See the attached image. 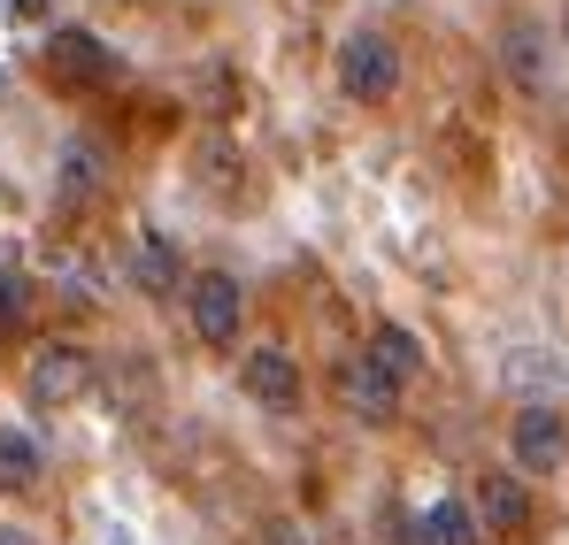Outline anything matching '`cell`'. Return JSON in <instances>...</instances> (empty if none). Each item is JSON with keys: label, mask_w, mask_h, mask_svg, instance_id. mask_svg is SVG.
<instances>
[{"label": "cell", "mask_w": 569, "mask_h": 545, "mask_svg": "<svg viewBox=\"0 0 569 545\" xmlns=\"http://www.w3.org/2000/svg\"><path fill=\"white\" fill-rule=\"evenodd\" d=\"M16 315H23V284L0 270V323H16Z\"/></svg>", "instance_id": "obj_16"}, {"label": "cell", "mask_w": 569, "mask_h": 545, "mask_svg": "<svg viewBox=\"0 0 569 545\" xmlns=\"http://www.w3.org/2000/svg\"><path fill=\"white\" fill-rule=\"evenodd\" d=\"M339 400H347V415H355V423H370V431L400 423V384H392V376H385L370 354L339 362Z\"/></svg>", "instance_id": "obj_6"}, {"label": "cell", "mask_w": 569, "mask_h": 545, "mask_svg": "<svg viewBox=\"0 0 569 545\" xmlns=\"http://www.w3.org/2000/svg\"><path fill=\"white\" fill-rule=\"evenodd\" d=\"M416 545H485L470 499H431V507L416 515Z\"/></svg>", "instance_id": "obj_11"}, {"label": "cell", "mask_w": 569, "mask_h": 545, "mask_svg": "<svg viewBox=\"0 0 569 545\" xmlns=\"http://www.w3.org/2000/svg\"><path fill=\"white\" fill-rule=\"evenodd\" d=\"M508 461H516L523 476H562L569 468V415L555 400L516 407V423H508Z\"/></svg>", "instance_id": "obj_4"}, {"label": "cell", "mask_w": 569, "mask_h": 545, "mask_svg": "<svg viewBox=\"0 0 569 545\" xmlns=\"http://www.w3.org/2000/svg\"><path fill=\"white\" fill-rule=\"evenodd\" d=\"M47 70L70 78V85H100V78H108V54H100L93 31H54V39H47Z\"/></svg>", "instance_id": "obj_10"}, {"label": "cell", "mask_w": 569, "mask_h": 545, "mask_svg": "<svg viewBox=\"0 0 569 545\" xmlns=\"http://www.w3.org/2000/svg\"><path fill=\"white\" fill-rule=\"evenodd\" d=\"M47 8H54V0H8V16H16V23H39Z\"/></svg>", "instance_id": "obj_17"}, {"label": "cell", "mask_w": 569, "mask_h": 545, "mask_svg": "<svg viewBox=\"0 0 569 545\" xmlns=\"http://www.w3.org/2000/svg\"><path fill=\"white\" fill-rule=\"evenodd\" d=\"M555 376H562L555 354H516V362H508V384H516V392H523V384L539 392V384H555Z\"/></svg>", "instance_id": "obj_15"}, {"label": "cell", "mask_w": 569, "mask_h": 545, "mask_svg": "<svg viewBox=\"0 0 569 545\" xmlns=\"http://www.w3.org/2000/svg\"><path fill=\"white\" fill-rule=\"evenodd\" d=\"M500 78L523 92H547V31L539 23H508L500 31Z\"/></svg>", "instance_id": "obj_9"}, {"label": "cell", "mask_w": 569, "mask_h": 545, "mask_svg": "<svg viewBox=\"0 0 569 545\" xmlns=\"http://www.w3.org/2000/svg\"><path fill=\"white\" fill-rule=\"evenodd\" d=\"M100 362L86 346H70V339H47L31 362H23V392H31V407H78L86 392H93Z\"/></svg>", "instance_id": "obj_3"}, {"label": "cell", "mask_w": 569, "mask_h": 545, "mask_svg": "<svg viewBox=\"0 0 569 545\" xmlns=\"http://www.w3.org/2000/svg\"><path fill=\"white\" fill-rule=\"evenodd\" d=\"M186 315H192V339H200V346L231 354V346H239V331H247V284H239L231 270L186 276Z\"/></svg>", "instance_id": "obj_1"}, {"label": "cell", "mask_w": 569, "mask_h": 545, "mask_svg": "<svg viewBox=\"0 0 569 545\" xmlns=\"http://www.w3.org/2000/svg\"><path fill=\"white\" fill-rule=\"evenodd\" d=\"M100 184V154L93 147H62V200H93Z\"/></svg>", "instance_id": "obj_14"}, {"label": "cell", "mask_w": 569, "mask_h": 545, "mask_svg": "<svg viewBox=\"0 0 569 545\" xmlns=\"http://www.w3.org/2000/svg\"><path fill=\"white\" fill-rule=\"evenodd\" d=\"M470 515L485 538H516V531H531V484H523V468H485L470 492Z\"/></svg>", "instance_id": "obj_5"}, {"label": "cell", "mask_w": 569, "mask_h": 545, "mask_svg": "<svg viewBox=\"0 0 569 545\" xmlns=\"http://www.w3.org/2000/svg\"><path fill=\"white\" fill-rule=\"evenodd\" d=\"M239 384H247V400L270 407V415H292V407H300V362H292L284 346H254V354L239 362Z\"/></svg>", "instance_id": "obj_7"}, {"label": "cell", "mask_w": 569, "mask_h": 545, "mask_svg": "<svg viewBox=\"0 0 569 545\" xmlns=\"http://www.w3.org/2000/svg\"><path fill=\"white\" fill-rule=\"evenodd\" d=\"M123 270H131V284H139L147 300H178V292H186V254H178L170 231H139Z\"/></svg>", "instance_id": "obj_8"}, {"label": "cell", "mask_w": 569, "mask_h": 545, "mask_svg": "<svg viewBox=\"0 0 569 545\" xmlns=\"http://www.w3.org/2000/svg\"><path fill=\"white\" fill-rule=\"evenodd\" d=\"M370 362H378L392 384H408V376H423V339H416L408 323H378V331H370Z\"/></svg>", "instance_id": "obj_13"}, {"label": "cell", "mask_w": 569, "mask_h": 545, "mask_svg": "<svg viewBox=\"0 0 569 545\" xmlns=\"http://www.w3.org/2000/svg\"><path fill=\"white\" fill-rule=\"evenodd\" d=\"M262 538H270V545H300V531H292V523H270Z\"/></svg>", "instance_id": "obj_18"}, {"label": "cell", "mask_w": 569, "mask_h": 545, "mask_svg": "<svg viewBox=\"0 0 569 545\" xmlns=\"http://www.w3.org/2000/svg\"><path fill=\"white\" fill-rule=\"evenodd\" d=\"M0 545H31V531H16V523H0Z\"/></svg>", "instance_id": "obj_19"}, {"label": "cell", "mask_w": 569, "mask_h": 545, "mask_svg": "<svg viewBox=\"0 0 569 545\" xmlns=\"http://www.w3.org/2000/svg\"><path fill=\"white\" fill-rule=\"evenodd\" d=\"M339 92L362 108H385L400 92V47L385 31H347L339 39Z\"/></svg>", "instance_id": "obj_2"}, {"label": "cell", "mask_w": 569, "mask_h": 545, "mask_svg": "<svg viewBox=\"0 0 569 545\" xmlns=\"http://www.w3.org/2000/svg\"><path fill=\"white\" fill-rule=\"evenodd\" d=\"M47 476V454H39V438L23 431V423H0V492H31Z\"/></svg>", "instance_id": "obj_12"}]
</instances>
